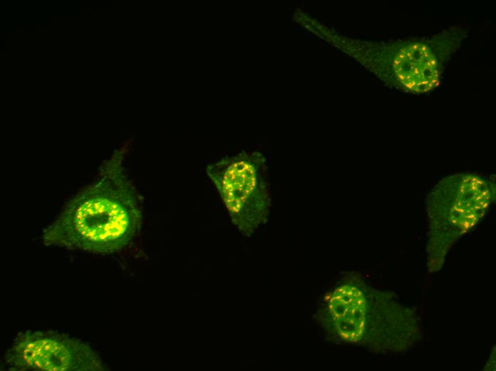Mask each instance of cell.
Wrapping results in <instances>:
<instances>
[{
	"mask_svg": "<svg viewBox=\"0 0 496 371\" xmlns=\"http://www.w3.org/2000/svg\"><path fill=\"white\" fill-rule=\"evenodd\" d=\"M297 22L356 59L386 86L409 94L439 87L448 61L469 33L468 27L455 26L428 36L373 41L341 35L305 13Z\"/></svg>",
	"mask_w": 496,
	"mask_h": 371,
	"instance_id": "7a4b0ae2",
	"label": "cell"
},
{
	"mask_svg": "<svg viewBox=\"0 0 496 371\" xmlns=\"http://www.w3.org/2000/svg\"><path fill=\"white\" fill-rule=\"evenodd\" d=\"M415 312L393 296L368 286L355 273L342 278L320 301L317 319L325 332L376 352L397 351L419 335Z\"/></svg>",
	"mask_w": 496,
	"mask_h": 371,
	"instance_id": "3957f363",
	"label": "cell"
},
{
	"mask_svg": "<svg viewBox=\"0 0 496 371\" xmlns=\"http://www.w3.org/2000/svg\"><path fill=\"white\" fill-rule=\"evenodd\" d=\"M267 161L258 151H243L209 165L206 171L234 225L250 236L268 218L271 195Z\"/></svg>",
	"mask_w": 496,
	"mask_h": 371,
	"instance_id": "5b68a950",
	"label": "cell"
},
{
	"mask_svg": "<svg viewBox=\"0 0 496 371\" xmlns=\"http://www.w3.org/2000/svg\"><path fill=\"white\" fill-rule=\"evenodd\" d=\"M124 153L115 151L94 181L67 202L43 230L45 245L110 254L133 239L142 223L141 203L123 164Z\"/></svg>",
	"mask_w": 496,
	"mask_h": 371,
	"instance_id": "6da1fadb",
	"label": "cell"
},
{
	"mask_svg": "<svg viewBox=\"0 0 496 371\" xmlns=\"http://www.w3.org/2000/svg\"><path fill=\"white\" fill-rule=\"evenodd\" d=\"M11 371H105L100 357L81 340L53 330L20 332L4 355Z\"/></svg>",
	"mask_w": 496,
	"mask_h": 371,
	"instance_id": "8992f818",
	"label": "cell"
},
{
	"mask_svg": "<svg viewBox=\"0 0 496 371\" xmlns=\"http://www.w3.org/2000/svg\"><path fill=\"white\" fill-rule=\"evenodd\" d=\"M495 196V180L475 173L451 175L435 186L427 200L430 271L443 266L448 250L483 219Z\"/></svg>",
	"mask_w": 496,
	"mask_h": 371,
	"instance_id": "277c9868",
	"label": "cell"
}]
</instances>
